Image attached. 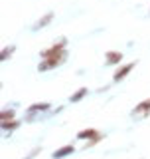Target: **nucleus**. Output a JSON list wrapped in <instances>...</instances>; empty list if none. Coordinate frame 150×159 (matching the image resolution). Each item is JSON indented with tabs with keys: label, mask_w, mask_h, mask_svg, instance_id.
<instances>
[{
	"label": "nucleus",
	"mask_w": 150,
	"mask_h": 159,
	"mask_svg": "<svg viewBox=\"0 0 150 159\" xmlns=\"http://www.w3.org/2000/svg\"><path fill=\"white\" fill-rule=\"evenodd\" d=\"M18 125H20L18 121H2V127L8 129V131H10V129H14V127H18Z\"/></svg>",
	"instance_id": "obj_10"
},
{
	"label": "nucleus",
	"mask_w": 150,
	"mask_h": 159,
	"mask_svg": "<svg viewBox=\"0 0 150 159\" xmlns=\"http://www.w3.org/2000/svg\"><path fill=\"white\" fill-rule=\"evenodd\" d=\"M48 22H52V14H46V16H44L42 20H40V22L36 24V26H34V30H40V28H44Z\"/></svg>",
	"instance_id": "obj_7"
},
{
	"label": "nucleus",
	"mask_w": 150,
	"mask_h": 159,
	"mask_svg": "<svg viewBox=\"0 0 150 159\" xmlns=\"http://www.w3.org/2000/svg\"><path fill=\"white\" fill-rule=\"evenodd\" d=\"M65 56L67 54H63V56H57V58H49V60H44L42 64H40V72H46V70H49V68H56V66H59V64L65 60Z\"/></svg>",
	"instance_id": "obj_1"
},
{
	"label": "nucleus",
	"mask_w": 150,
	"mask_h": 159,
	"mask_svg": "<svg viewBox=\"0 0 150 159\" xmlns=\"http://www.w3.org/2000/svg\"><path fill=\"white\" fill-rule=\"evenodd\" d=\"M134 68V64H128V66H123L121 70H119L117 74H115V82H121V80L124 78V76H128V72Z\"/></svg>",
	"instance_id": "obj_3"
},
{
	"label": "nucleus",
	"mask_w": 150,
	"mask_h": 159,
	"mask_svg": "<svg viewBox=\"0 0 150 159\" xmlns=\"http://www.w3.org/2000/svg\"><path fill=\"white\" fill-rule=\"evenodd\" d=\"M121 54H119V52H109L107 54V64H109V66H113V64H119V62H121Z\"/></svg>",
	"instance_id": "obj_5"
},
{
	"label": "nucleus",
	"mask_w": 150,
	"mask_h": 159,
	"mask_svg": "<svg viewBox=\"0 0 150 159\" xmlns=\"http://www.w3.org/2000/svg\"><path fill=\"white\" fill-rule=\"evenodd\" d=\"M12 52H14V46H8L6 50H4V54H2V60H6V58H8Z\"/></svg>",
	"instance_id": "obj_12"
},
{
	"label": "nucleus",
	"mask_w": 150,
	"mask_h": 159,
	"mask_svg": "<svg viewBox=\"0 0 150 159\" xmlns=\"http://www.w3.org/2000/svg\"><path fill=\"white\" fill-rule=\"evenodd\" d=\"M14 117V111L12 109H6V111L2 113V121H8V119H12Z\"/></svg>",
	"instance_id": "obj_11"
},
{
	"label": "nucleus",
	"mask_w": 150,
	"mask_h": 159,
	"mask_svg": "<svg viewBox=\"0 0 150 159\" xmlns=\"http://www.w3.org/2000/svg\"><path fill=\"white\" fill-rule=\"evenodd\" d=\"M85 93H87V89H85V88H81V89H77V92H75L73 96H71V102H79V99H81V98L85 96Z\"/></svg>",
	"instance_id": "obj_9"
},
{
	"label": "nucleus",
	"mask_w": 150,
	"mask_h": 159,
	"mask_svg": "<svg viewBox=\"0 0 150 159\" xmlns=\"http://www.w3.org/2000/svg\"><path fill=\"white\" fill-rule=\"evenodd\" d=\"M77 137H79V139H89V137H97V139H99V135H97V131H95V129H87V131H79V133H77Z\"/></svg>",
	"instance_id": "obj_6"
},
{
	"label": "nucleus",
	"mask_w": 150,
	"mask_h": 159,
	"mask_svg": "<svg viewBox=\"0 0 150 159\" xmlns=\"http://www.w3.org/2000/svg\"><path fill=\"white\" fill-rule=\"evenodd\" d=\"M71 153H73V145L61 147V149H57V151L53 153V159H61V157H65V155H71Z\"/></svg>",
	"instance_id": "obj_4"
},
{
	"label": "nucleus",
	"mask_w": 150,
	"mask_h": 159,
	"mask_svg": "<svg viewBox=\"0 0 150 159\" xmlns=\"http://www.w3.org/2000/svg\"><path fill=\"white\" fill-rule=\"evenodd\" d=\"M42 109H49V103H36V106H32L28 111L30 113H36V111H42Z\"/></svg>",
	"instance_id": "obj_8"
},
{
	"label": "nucleus",
	"mask_w": 150,
	"mask_h": 159,
	"mask_svg": "<svg viewBox=\"0 0 150 159\" xmlns=\"http://www.w3.org/2000/svg\"><path fill=\"white\" fill-rule=\"evenodd\" d=\"M150 113V99H146L144 103H140V106H136L132 109V117H142V116H148Z\"/></svg>",
	"instance_id": "obj_2"
}]
</instances>
